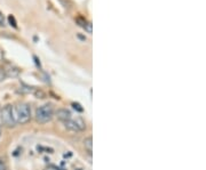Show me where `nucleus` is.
<instances>
[{"label": "nucleus", "mask_w": 206, "mask_h": 170, "mask_svg": "<svg viewBox=\"0 0 206 170\" xmlns=\"http://www.w3.org/2000/svg\"><path fill=\"white\" fill-rule=\"evenodd\" d=\"M0 170H7V167L2 160H0Z\"/></svg>", "instance_id": "obj_15"}, {"label": "nucleus", "mask_w": 206, "mask_h": 170, "mask_svg": "<svg viewBox=\"0 0 206 170\" xmlns=\"http://www.w3.org/2000/svg\"><path fill=\"white\" fill-rule=\"evenodd\" d=\"M0 118H1V122L4 123V126H6L7 128H13L16 126L14 107L12 105H6L2 107V110L0 112Z\"/></svg>", "instance_id": "obj_3"}, {"label": "nucleus", "mask_w": 206, "mask_h": 170, "mask_svg": "<svg viewBox=\"0 0 206 170\" xmlns=\"http://www.w3.org/2000/svg\"><path fill=\"white\" fill-rule=\"evenodd\" d=\"M20 93H32L33 91V89H32V87H29V86H23V87H21V89L18 90Z\"/></svg>", "instance_id": "obj_8"}, {"label": "nucleus", "mask_w": 206, "mask_h": 170, "mask_svg": "<svg viewBox=\"0 0 206 170\" xmlns=\"http://www.w3.org/2000/svg\"><path fill=\"white\" fill-rule=\"evenodd\" d=\"M14 114H15V119H16V123L20 125H25L31 120V109L30 105L22 103L18 104L16 107L14 109Z\"/></svg>", "instance_id": "obj_1"}, {"label": "nucleus", "mask_w": 206, "mask_h": 170, "mask_svg": "<svg viewBox=\"0 0 206 170\" xmlns=\"http://www.w3.org/2000/svg\"><path fill=\"white\" fill-rule=\"evenodd\" d=\"M8 22H9V24L13 26V27H15V29H17L16 19H15V17L13 16V15H9V16H8Z\"/></svg>", "instance_id": "obj_9"}, {"label": "nucleus", "mask_w": 206, "mask_h": 170, "mask_svg": "<svg viewBox=\"0 0 206 170\" xmlns=\"http://www.w3.org/2000/svg\"><path fill=\"white\" fill-rule=\"evenodd\" d=\"M0 135H1V129H0Z\"/></svg>", "instance_id": "obj_18"}, {"label": "nucleus", "mask_w": 206, "mask_h": 170, "mask_svg": "<svg viewBox=\"0 0 206 170\" xmlns=\"http://www.w3.org/2000/svg\"><path fill=\"white\" fill-rule=\"evenodd\" d=\"M64 126L67 129L71 130V131H83L85 130L86 125H85V121L81 119V118H77V119H71L63 122Z\"/></svg>", "instance_id": "obj_4"}, {"label": "nucleus", "mask_w": 206, "mask_h": 170, "mask_svg": "<svg viewBox=\"0 0 206 170\" xmlns=\"http://www.w3.org/2000/svg\"><path fill=\"white\" fill-rule=\"evenodd\" d=\"M56 118L62 121V122H65L70 120L72 117H71V112L67 109H60V110L56 111Z\"/></svg>", "instance_id": "obj_5"}, {"label": "nucleus", "mask_w": 206, "mask_h": 170, "mask_svg": "<svg viewBox=\"0 0 206 170\" xmlns=\"http://www.w3.org/2000/svg\"><path fill=\"white\" fill-rule=\"evenodd\" d=\"M33 60H34V62H36V65L40 68V62H39V60H38V58H37L36 56H33Z\"/></svg>", "instance_id": "obj_16"}, {"label": "nucleus", "mask_w": 206, "mask_h": 170, "mask_svg": "<svg viewBox=\"0 0 206 170\" xmlns=\"http://www.w3.org/2000/svg\"><path fill=\"white\" fill-rule=\"evenodd\" d=\"M0 25L1 26L5 25V17H4V15H2L1 12H0Z\"/></svg>", "instance_id": "obj_14"}, {"label": "nucleus", "mask_w": 206, "mask_h": 170, "mask_svg": "<svg viewBox=\"0 0 206 170\" xmlns=\"http://www.w3.org/2000/svg\"><path fill=\"white\" fill-rule=\"evenodd\" d=\"M5 73H6V77H17L20 73V70L16 68H10L9 70L5 71Z\"/></svg>", "instance_id": "obj_7"}, {"label": "nucleus", "mask_w": 206, "mask_h": 170, "mask_svg": "<svg viewBox=\"0 0 206 170\" xmlns=\"http://www.w3.org/2000/svg\"><path fill=\"white\" fill-rule=\"evenodd\" d=\"M76 21H77V23L81 26V27H85V25L87 24V22H86V19L84 18V17H77Z\"/></svg>", "instance_id": "obj_10"}, {"label": "nucleus", "mask_w": 206, "mask_h": 170, "mask_svg": "<svg viewBox=\"0 0 206 170\" xmlns=\"http://www.w3.org/2000/svg\"><path fill=\"white\" fill-rule=\"evenodd\" d=\"M78 38H79V39H81V40H86V38H85V37H81L80 34H78Z\"/></svg>", "instance_id": "obj_17"}, {"label": "nucleus", "mask_w": 206, "mask_h": 170, "mask_svg": "<svg viewBox=\"0 0 206 170\" xmlns=\"http://www.w3.org/2000/svg\"><path fill=\"white\" fill-rule=\"evenodd\" d=\"M54 109L52 104H44L36 110V120L38 123H47L53 119Z\"/></svg>", "instance_id": "obj_2"}, {"label": "nucleus", "mask_w": 206, "mask_h": 170, "mask_svg": "<svg viewBox=\"0 0 206 170\" xmlns=\"http://www.w3.org/2000/svg\"><path fill=\"white\" fill-rule=\"evenodd\" d=\"M84 147H85V150L87 151L88 154L93 153V138L91 136L85 138V140H84Z\"/></svg>", "instance_id": "obj_6"}, {"label": "nucleus", "mask_w": 206, "mask_h": 170, "mask_svg": "<svg viewBox=\"0 0 206 170\" xmlns=\"http://www.w3.org/2000/svg\"><path fill=\"white\" fill-rule=\"evenodd\" d=\"M72 106H73V109L77 110L78 112H83V111H84V109L81 107V105H80L79 103H72Z\"/></svg>", "instance_id": "obj_11"}, {"label": "nucleus", "mask_w": 206, "mask_h": 170, "mask_svg": "<svg viewBox=\"0 0 206 170\" xmlns=\"http://www.w3.org/2000/svg\"><path fill=\"white\" fill-rule=\"evenodd\" d=\"M84 29H85L88 33H92V24H91L89 22H87V24L85 25V27H84Z\"/></svg>", "instance_id": "obj_13"}, {"label": "nucleus", "mask_w": 206, "mask_h": 170, "mask_svg": "<svg viewBox=\"0 0 206 170\" xmlns=\"http://www.w3.org/2000/svg\"><path fill=\"white\" fill-rule=\"evenodd\" d=\"M6 79V73H5V70H2V68H0V82L1 81H4Z\"/></svg>", "instance_id": "obj_12"}]
</instances>
